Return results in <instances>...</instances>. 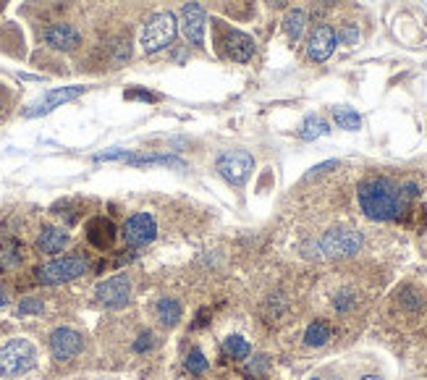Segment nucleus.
Here are the masks:
<instances>
[{"label":"nucleus","mask_w":427,"mask_h":380,"mask_svg":"<svg viewBox=\"0 0 427 380\" xmlns=\"http://www.w3.org/2000/svg\"><path fill=\"white\" fill-rule=\"evenodd\" d=\"M356 202L364 218L370 220H398L406 212V205L398 197V184L391 181L388 176H372L364 178L359 189H356Z\"/></svg>","instance_id":"nucleus-1"},{"label":"nucleus","mask_w":427,"mask_h":380,"mask_svg":"<svg viewBox=\"0 0 427 380\" xmlns=\"http://www.w3.org/2000/svg\"><path fill=\"white\" fill-rule=\"evenodd\" d=\"M362 234L354 231V228H331V231H325L320 239H312V242H307L302 247L304 252V257L309 260H344V257H351L356 252L362 250Z\"/></svg>","instance_id":"nucleus-2"},{"label":"nucleus","mask_w":427,"mask_h":380,"mask_svg":"<svg viewBox=\"0 0 427 380\" xmlns=\"http://www.w3.org/2000/svg\"><path fill=\"white\" fill-rule=\"evenodd\" d=\"M37 362V349L29 339H11L0 346V378H19Z\"/></svg>","instance_id":"nucleus-3"},{"label":"nucleus","mask_w":427,"mask_h":380,"mask_svg":"<svg viewBox=\"0 0 427 380\" xmlns=\"http://www.w3.org/2000/svg\"><path fill=\"white\" fill-rule=\"evenodd\" d=\"M176 16L170 14V11H160V14H155V16L147 19L145 29H142V53L145 56H155V53H160V50L170 48V42L176 40Z\"/></svg>","instance_id":"nucleus-4"},{"label":"nucleus","mask_w":427,"mask_h":380,"mask_svg":"<svg viewBox=\"0 0 427 380\" xmlns=\"http://www.w3.org/2000/svg\"><path fill=\"white\" fill-rule=\"evenodd\" d=\"M89 262L84 255H66V257H56L40 265L34 270L37 281L45 283V286H58V283H68L76 281L81 275H87Z\"/></svg>","instance_id":"nucleus-5"},{"label":"nucleus","mask_w":427,"mask_h":380,"mask_svg":"<svg viewBox=\"0 0 427 380\" xmlns=\"http://www.w3.org/2000/svg\"><path fill=\"white\" fill-rule=\"evenodd\" d=\"M215 170H218L220 178H226L228 184L242 186L249 181L252 170H254V158L247 150H226V153L218 155Z\"/></svg>","instance_id":"nucleus-6"},{"label":"nucleus","mask_w":427,"mask_h":380,"mask_svg":"<svg viewBox=\"0 0 427 380\" xmlns=\"http://www.w3.org/2000/svg\"><path fill=\"white\" fill-rule=\"evenodd\" d=\"M89 87H84V84H76V87H56L50 89V92H45L37 103H32V106L24 111V118H40V115H48L53 113L56 108L66 106V103H71V100L81 98L84 92H87Z\"/></svg>","instance_id":"nucleus-7"},{"label":"nucleus","mask_w":427,"mask_h":380,"mask_svg":"<svg viewBox=\"0 0 427 380\" xmlns=\"http://www.w3.org/2000/svg\"><path fill=\"white\" fill-rule=\"evenodd\" d=\"M129 297H131V283L123 273L105 278V281L97 283V289H95V299L108 309L126 307V304H129Z\"/></svg>","instance_id":"nucleus-8"},{"label":"nucleus","mask_w":427,"mask_h":380,"mask_svg":"<svg viewBox=\"0 0 427 380\" xmlns=\"http://www.w3.org/2000/svg\"><path fill=\"white\" fill-rule=\"evenodd\" d=\"M205 26H207V11L200 0H189L181 9V32L192 48L205 45Z\"/></svg>","instance_id":"nucleus-9"},{"label":"nucleus","mask_w":427,"mask_h":380,"mask_svg":"<svg viewBox=\"0 0 427 380\" xmlns=\"http://www.w3.org/2000/svg\"><path fill=\"white\" fill-rule=\"evenodd\" d=\"M336 45H339V37H336V29L331 24H314V29L309 32V40H307V58L312 63H325L328 58L336 53Z\"/></svg>","instance_id":"nucleus-10"},{"label":"nucleus","mask_w":427,"mask_h":380,"mask_svg":"<svg viewBox=\"0 0 427 380\" xmlns=\"http://www.w3.org/2000/svg\"><path fill=\"white\" fill-rule=\"evenodd\" d=\"M223 32V40H220V53L234 61V63H249L252 56H254V40L249 34L242 32V29H220Z\"/></svg>","instance_id":"nucleus-11"},{"label":"nucleus","mask_w":427,"mask_h":380,"mask_svg":"<svg viewBox=\"0 0 427 380\" xmlns=\"http://www.w3.org/2000/svg\"><path fill=\"white\" fill-rule=\"evenodd\" d=\"M155 236H158V223H155L150 212H134L123 223V239L131 247H145V244L153 242Z\"/></svg>","instance_id":"nucleus-12"},{"label":"nucleus","mask_w":427,"mask_h":380,"mask_svg":"<svg viewBox=\"0 0 427 380\" xmlns=\"http://www.w3.org/2000/svg\"><path fill=\"white\" fill-rule=\"evenodd\" d=\"M81 349H84V339H81L79 331H73V328H56V331L50 333V351H53V356H56L58 362H71Z\"/></svg>","instance_id":"nucleus-13"},{"label":"nucleus","mask_w":427,"mask_h":380,"mask_svg":"<svg viewBox=\"0 0 427 380\" xmlns=\"http://www.w3.org/2000/svg\"><path fill=\"white\" fill-rule=\"evenodd\" d=\"M42 40H45L48 48L68 53V50H76L81 45V34L76 26L66 24V21H58V24H50L48 29L42 32Z\"/></svg>","instance_id":"nucleus-14"},{"label":"nucleus","mask_w":427,"mask_h":380,"mask_svg":"<svg viewBox=\"0 0 427 380\" xmlns=\"http://www.w3.org/2000/svg\"><path fill=\"white\" fill-rule=\"evenodd\" d=\"M118 239V228L110 218L105 215H95L87 220V242L95 247L97 252H108Z\"/></svg>","instance_id":"nucleus-15"},{"label":"nucleus","mask_w":427,"mask_h":380,"mask_svg":"<svg viewBox=\"0 0 427 380\" xmlns=\"http://www.w3.org/2000/svg\"><path fill=\"white\" fill-rule=\"evenodd\" d=\"M68 242H71V236H68L66 228L45 226L40 231V236H37V250H40L42 255H61V252L68 247Z\"/></svg>","instance_id":"nucleus-16"},{"label":"nucleus","mask_w":427,"mask_h":380,"mask_svg":"<svg viewBox=\"0 0 427 380\" xmlns=\"http://www.w3.org/2000/svg\"><path fill=\"white\" fill-rule=\"evenodd\" d=\"M123 163L129 165H139V168H147V165H165V168H184V160L181 158H173V155H142V153H129V158Z\"/></svg>","instance_id":"nucleus-17"},{"label":"nucleus","mask_w":427,"mask_h":380,"mask_svg":"<svg viewBox=\"0 0 427 380\" xmlns=\"http://www.w3.org/2000/svg\"><path fill=\"white\" fill-rule=\"evenodd\" d=\"M24 255H26V250L19 239H6V242H0V267H6V270L19 267L21 262H24Z\"/></svg>","instance_id":"nucleus-18"},{"label":"nucleus","mask_w":427,"mask_h":380,"mask_svg":"<svg viewBox=\"0 0 427 380\" xmlns=\"http://www.w3.org/2000/svg\"><path fill=\"white\" fill-rule=\"evenodd\" d=\"M307 21H309V16H307V11L302 9H294L286 14V19H283V32H286L291 45H297V42L302 40V34H304L307 29Z\"/></svg>","instance_id":"nucleus-19"},{"label":"nucleus","mask_w":427,"mask_h":380,"mask_svg":"<svg viewBox=\"0 0 427 380\" xmlns=\"http://www.w3.org/2000/svg\"><path fill=\"white\" fill-rule=\"evenodd\" d=\"M331 131V126H328V121H325L323 115H307L304 121H302V126H299V137L304 139V142H314V139L325 137Z\"/></svg>","instance_id":"nucleus-20"},{"label":"nucleus","mask_w":427,"mask_h":380,"mask_svg":"<svg viewBox=\"0 0 427 380\" xmlns=\"http://www.w3.org/2000/svg\"><path fill=\"white\" fill-rule=\"evenodd\" d=\"M155 312H158V320H160L163 325H176L178 320H181L184 307H181V302L173 299V297H163V299L155 304Z\"/></svg>","instance_id":"nucleus-21"},{"label":"nucleus","mask_w":427,"mask_h":380,"mask_svg":"<svg viewBox=\"0 0 427 380\" xmlns=\"http://www.w3.org/2000/svg\"><path fill=\"white\" fill-rule=\"evenodd\" d=\"M331 341V325L325 323V320H312V323L307 325L304 331V344L307 346H325Z\"/></svg>","instance_id":"nucleus-22"},{"label":"nucleus","mask_w":427,"mask_h":380,"mask_svg":"<svg viewBox=\"0 0 427 380\" xmlns=\"http://www.w3.org/2000/svg\"><path fill=\"white\" fill-rule=\"evenodd\" d=\"M223 354L231 356V359H249L252 354V346H249V341L244 339V336H239V333H234V336H228L226 341H223Z\"/></svg>","instance_id":"nucleus-23"},{"label":"nucleus","mask_w":427,"mask_h":380,"mask_svg":"<svg viewBox=\"0 0 427 380\" xmlns=\"http://www.w3.org/2000/svg\"><path fill=\"white\" fill-rule=\"evenodd\" d=\"M333 121L344 131H359L362 129V115L354 108H333Z\"/></svg>","instance_id":"nucleus-24"},{"label":"nucleus","mask_w":427,"mask_h":380,"mask_svg":"<svg viewBox=\"0 0 427 380\" xmlns=\"http://www.w3.org/2000/svg\"><path fill=\"white\" fill-rule=\"evenodd\" d=\"M184 367L189 372H192L194 378H200V375H205L207 372V356H205V351L202 349H192L189 354H186V359H184Z\"/></svg>","instance_id":"nucleus-25"},{"label":"nucleus","mask_w":427,"mask_h":380,"mask_svg":"<svg viewBox=\"0 0 427 380\" xmlns=\"http://www.w3.org/2000/svg\"><path fill=\"white\" fill-rule=\"evenodd\" d=\"M336 37H339V45H346V48H354L359 42V26L354 21H346V24L336 29Z\"/></svg>","instance_id":"nucleus-26"},{"label":"nucleus","mask_w":427,"mask_h":380,"mask_svg":"<svg viewBox=\"0 0 427 380\" xmlns=\"http://www.w3.org/2000/svg\"><path fill=\"white\" fill-rule=\"evenodd\" d=\"M42 309H45V304H42V299H37V297H24V299L19 302V307H16V317L40 315Z\"/></svg>","instance_id":"nucleus-27"},{"label":"nucleus","mask_w":427,"mask_h":380,"mask_svg":"<svg viewBox=\"0 0 427 380\" xmlns=\"http://www.w3.org/2000/svg\"><path fill=\"white\" fill-rule=\"evenodd\" d=\"M398 197H401V202L409 207V202H414L419 197V184L417 181H403V184H398Z\"/></svg>","instance_id":"nucleus-28"},{"label":"nucleus","mask_w":427,"mask_h":380,"mask_svg":"<svg viewBox=\"0 0 427 380\" xmlns=\"http://www.w3.org/2000/svg\"><path fill=\"white\" fill-rule=\"evenodd\" d=\"M155 346V333L153 331H142L137 336V341H134V351H139V354H145V351H150V349Z\"/></svg>","instance_id":"nucleus-29"},{"label":"nucleus","mask_w":427,"mask_h":380,"mask_svg":"<svg viewBox=\"0 0 427 380\" xmlns=\"http://www.w3.org/2000/svg\"><path fill=\"white\" fill-rule=\"evenodd\" d=\"M267 370V356H252V359H247V372L249 375H254V378H259V375H265Z\"/></svg>","instance_id":"nucleus-30"},{"label":"nucleus","mask_w":427,"mask_h":380,"mask_svg":"<svg viewBox=\"0 0 427 380\" xmlns=\"http://www.w3.org/2000/svg\"><path fill=\"white\" fill-rule=\"evenodd\" d=\"M131 58V45L126 40H121V42H115L113 45V63H126Z\"/></svg>","instance_id":"nucleus-31"},{"label":"nucleus","mask_w":427,"mask_h":380,"mask_svg":"<svg viewBox=\"0 0 427 380\" xmlns=\"http://www.w3.org/2000/svg\"><path fill=\"white\" fill-rule=\"evenodd\" d=\"M354 294L351 292H341L339 297H336V299H333V307L339 309V312H349V309L354 307Z\"/></svg>","instance_id":"nucleus-32"},{"label":"nucleus","mask_w":427,"mask_h":380,"mask_svg":"<svg viewBox=\"0 0 427 380\" xmlns=\"http://www.w3.org/2000/svg\"><path fill=\"white\" fill-rule=\"evenodd\" d=\"M126 100H145V103H158V95H153V92H145V89H129L126 92Z\"/></svg>","instance_id":"nucleus-33"},{"label":"nucleus","mask_w":427,"mask_h":380,"mask_svg":"<svg viewBox=\"0 0 427 380\" xmlns=\"http://www.w3.org/2000/svg\"><path fill=\"white\" fill-rule=\"evenodd\" d=\"M126 158H129V150H108V153L97 155L95 160L105 163V160H126Z\"/></svg>","instance_id":"nucleus-34"},{"label":"nucleus","mask_w":427,"mask_h":380,"mask_svg":"<svg viewBox=\"0 0 427 380\" xmlns=\"http://www.w3.org/2000/svg\"><path fill=\"white\" fill-rule=\"evenodd\" d=\"M341 163L339 160H328V163H320V165H314L312 170H309V173H307V176L312 178V176H320V173H325V170H333V168H339Z\"/></svg>","instance_id":"nucleus-35"},{"label":"nucleus","mask_w":427,"mask_h":380,"mask_svg":"<svg viewBox=\"0 0 427 380\" xmlns=\"http://www.w3.org/2000/svg\"><path fill=\"white\" fill-rule=\"evenodd\" d=\"M9 304V292H6V286L0 283V307H6Z\"/></svg>","instance_id":"nucleus-36"},{"label":"nucleus","mask_w":427,"mask_h":380,"mask_svg":"<svg viewBox=\"0 0 427 380\" xmlns=\"http://www.w3.org/2000/svg\"><path fill=\"white\" fill-rule=\"evenodd\" d=\"M267 3H270L273 9H286V3H289V0H267Z\"/></svg>","instance_id":"nucleus-37"},{"label":"nucleus","mask_w":427,"mask_h":380,"mask_svg":"<svg viewBox=\"0 0 427 380\" xmlns=\"http://www.w3.org/2000/svg\"><path fill=\"white\" fill-rule=\"evenodd\" d=\"M362 380H380V375H364Z\"/></svg>","instance_id":"nucleus-38"},{"label":"nucleus","mask_w":427,"mask_h":380,"mask_svg":"<svg viewBox=\"0 0 427 380\" xmlns=\"http://www.w3.org/2000/svg\"><path fill=\"white\" fill-rule=\"evenodd\" d=\"M309 380H320V378H309Z\"/></svg>","instance_id":"nucleus-39"},{"label":"nucleus","mask_w":427,"mask_h":380,"mask_svg":"<svg viewBox=\"0 0 427 380\" xmlns=\"http://www.w3.org/2000/svg\"><path fill=\"white\" fill-rule=\"evenodd\" d=\"M0 108H3V103H0Z\"/></svg>","instance_id":"nucleus-40"}]
</instances>
